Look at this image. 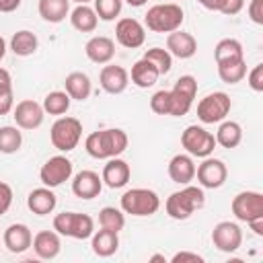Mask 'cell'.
Segmentation results:
<instances>
[{"mask_svg":"<svg viewBox=\"0 0 263 263\" xmlns=\"http://www.w3.org/2000/svg\"><path fill=\"white\" fill-rule=\"evenodd\" d=\"M127 134L119 127H111V129H101V132H92L86 136L84 140V148L88 152V156L97 158V160H105V158H113L125 152L127 148Z\"/></svg>","mask_w":263,"mask_h":263,"instance_id":"6da1fadb","label":"cell"},{"mask_svg":"<svg viewBox=\"0 0 263 263\" xmlns=\"http://www.w3.org/2000/svg\"><path fill=\"white\" fill-rule=\"evenodd\" d=\"M205 203V195L201 187L185 185L181 191H175L166 197V214L173 220H187L195 210H201Z\"/></svg>","mask_w":263,"mask_h":263,"instance_id":"7a4b0ae2","label":"cell"},{"mask_svg":"<svg viewBox=\"0 0 263 263\" xmlns=\"http://www.w3.org/2000/svg\"><path fill=\"white\" fill-rule=\"evenodd\" d=\"M183 18H185V14L179 4L164 2V4H154L152 8H148L144 23L154 33H173V31L181 29Z\"/></svg>","mask_w":263,"mask_h":263,"instance_id":"3957f363","label":"cell"},{"mask_svg":"<svg viewBox=\"0 0 263 263\" xmlns=\"http://www.w3.org/2000/svg\"><path fill=\"white\" fill-rule=\"evenodd\" d=\"M121 210L125 214H132V216H138V218H144V216H152L158 212L160 208V197L156 191L152 189H146V187H134V189H127L121 199Z\"/></svg>","mask_w":263,"mask_h":263,"instance_id":"277c9868","label":"cell"},{"mask_svg":"<svg viewBox=\"0 0 263 263\" xmlns=\"http://www.w3.org/2000/svg\"><path fill=\"white\" fill-rule=\"evenodd\" d=\"M53 230L62 236H70L76 240L90 238L95 232V220L88 214L80 212H62L53 218Z\"/></svg>","mask_w":263,"mask_h":263,"instance_id":"5b68a950","label":"cell"},{"mask_svg":"<svg viewBox=\"0 0 263 263\" xmlns=\"http://www.w3.org/2000/svg\"><path fill=\"white\" fill-rule=\"evenodd\" d=\"M82 138V123L76 117H58L49 129V140L60 152H70Z\"/></svg>","mask_w":263,"mask_h":263,"instance_id":"8992f818","label":"cell"},{"mask_svg":"<svg viewBox=\"0 0 263 263\" xmlns=\"http://www.w3.org/2000/svg\"><path fill=\"white\" fill-rule=\"evenodd\" d=\"M181 146L187 150V154L205 158L216 148V138L212 132H208L201 125H187L181 134Z\"/></svg>","mask_w":263,"mask_h":263,"instance_id":"52a82bcc","label":"cell"},{"mask_svg":"<svg viewBox=\"0 0 263 263\" xmlns=\"http://www.w3.org/2000/svg\"><path fill=\"white\" fill-rule=\"evenodd\" d=\"M230 107H232L230 97L222 90H216L205 95L197 103V117L201 123H220L230 113Z\"/></svg>","mask_w":263,"mask_h":263,"instance_id":"ba28073f","label":"cell"},{"mask_svg":"<svg viewBox=\"0 0 263 263\" xmlns=\"http://www.w3.org/2000/svg\"><path fill=\"white\" fill-rule=\"evenodd\" d=\"M195 95H197V80L189 74L181 76L175 82V86L171 88V111H168V115H173V117L187 115L191 105H193Z\"/></svg>","mask_w":263,"mask_h":263,"instance_id":"9c48e42d","label":"cell"},{"mask_svg":"<svg viewBox=\"0 0 263 263\" xmlns=\"http://www.w3.org/2000/svg\"><path fill=\"white\" fill-rule=\"evenodd\" d=\"M230 210L236 220L251 222L255 218L263 216V195L259 191H240L234 195Z\"/></svg>","mask_w":263,"mask_h":263,"instance_id":"30bf717a","label":"cell"},{"mask_svg":"<svg viewBox=\"0 0 263 263\" xmlns=\"http://www.w3.org/2000/svg\"><path fill=\"white\" fill-rule=\"evenodd\" d=\"M195 177L201 185V189H218L226 183L228 168L220 158L205 156L199 166H195Z\"/></svg>","mask_w":263,"mask_h":263,"instance_id":"8fae6325","label":"cell"},{"mask_svg":"<svg viewBox=\"0 0 263 263\" xmlns=\"http://www.w3.org/2000/svg\"><path fill=\"white\" fill-rule=\"evenodd\" d=\"M72 177V162L66 158V156H62V154H58V156H51V158H47L45 162H43V166H41V171H39V179H41V183L45 185V187H60L64 181H68Z\"/></svg>","mask_w":263,"mask_h":263,"instance_id":"7c38bea8","label":"cell"},{"mask_svg":"<svg viewBox=\"0 0 263 263\" xmlns=\"http://www.w3.org/2000/svg\"><path fill=\"white\" fill-rule=\"evenodd\" d=\"M212 242L222 253H234L242 245V230L236 222H218L212 230Z\"/></svg>","mask_w":263,"mask_h":263,"instance_id":"4fadbf2b","label":"cell"},{"mask_svg":"<svg viewBox=\"0 0 263 263\" xmlns=\"http://www.w3.org/2000/svg\"><path fill=\"white\" fill-rule=\"evenodd\" d=\"M115 39L119 45L127 47V49H136L142 47L146 41V29L138 18H119L115 25Z\"/></svg>","mask_w":263,"mask_h":263,"instance_id":"5bb4252c","label":"cell"},{"mask_svg":"<svg viewBox=\"0 0 263 263\" xmlns=\"http://www.w3.org/2000/svg\"><path fill=\"white\" fill-rule=\"evenodd\" d=\"M12 117H14L16 127H21V129H37L43 123L45 111H43V107L37 101L25 99V101H21V103L14 105Z\"/></svg>","mask_w":263,"mask_h":263,"instance_id":"9a60e30c","label":"cell"},{"mask_svg":"<svg viewBox=\"0 0 263 263\" xmlns=\"http://www.w3.org/2000/svg\"><path fill=\"white\" fill-rule=\"evenodd\" d=\"M99 82L101 88L109 95H121L127 84H129V74L123 66H115V64H107L103 66L101 74H99Z\"/></svg>","mask_w":263,"mask_h":263,"instance_id":"2e32d148","label":"cell"},{"mask_svg":"<svg viewBox=\"0 0 263 263\" xmlns=\"http://www.w3.org/2000/svg\"><path fill=\"white\" fill-rule=\"evenodd\" d=\"M129 177H132V168H129V164L123 158H119V156L107 158V164L103 166L101 179H103V183L109 189H121V187H125L127 181H129Z\"/></svg>","mask_w":263,"mask_h":263,"instance_id":"e0dca14e","label":"cell"},{"mask_svg":"<svg viewBox=\"0 0 263 263\" xmlns=\"http://www.w3.org/2000/svg\"><path fill=\"white\" fill-rule=\"evenodd\" d=\"M166 51L179 60H189L197 51V41L191 33H185L181 29L166 35Z\"/></svg>","mask_w":263,"mask_h":263,"instance_id":"ac0fdd59","label":"cell"},{"mask_svg":"<svg viewBox=\"0 0 263 263\" xmlns=\"http://www.w3.org/2000/svg\"><path fill=\"white\" fill-rule=\"evenodd\" d=\"M103 189V179L95 171H80L72 179V193L80 199H92L101 193Z\"/></svg>","mask_w":263,"mask_h":263,"instance_id":"d6986e66","label":"cell"},{"mask_svg":"<svg viewBox=\"0 0 263 263\" xmlns=\"http://www.w3.org/2000/svg\"><path fill=\"white\" fill-rule=\"evenodd\" d=\"M84 53L92 64H109L115 55V41L105 35H95L86 41Z\"/></svg>","mask_w":263,"mask_h":263,"instance_id":"ffe728a7","label":"cell"},{"mask_svg":"<svg viewBox=\"0 0 263 263\" xmlns=\"http://www.w3.org/2000/svg\"><path fill=\"white\" fill-rule=\"evenodd\" d=\"M2 240H4V247L10 251V253H25L27 249H31V242H33V234H31V228L27 224H10L4 234H2Z\"/></svg>","mask_w":263,"mask_h":263,"instance_id":"44dd1931","label":"cell"},{"mask_svg":"<svg viewBox=\"0 0 263 263\" xmlns=\"http://www.w3.org/2000/svg\"><path fill=\"white\" fill-rule=\"evenodd\" d=\"M35 255L39 259H55L62 251V242H60V234L55 230H41L33 236V242H31Z\"/></svg>","mask_w":263,"mask_h":263,"instance_id":"7402d4cb","label":"cell"},{"mask_svg":"<svg viewBox=\"0 0 263 263\" xmlns=\"http://www.w3.org/2000/svg\"><path fill=\"white\" fill-rule=\"evenodd\" d=\"M168 177L179 185H189L195 179V162L191 154H175L168 160Z\"/></svg>","mask_w":263,"mask_h":263,"instance_id":"603a6c76","label":"cell"},{"mask_svg":"<svg viewBox=\"0 0 263 263\" xmlns=\"http://www.w3.org/2000/svg\"><path fill=\"white\" fill-rule=\"evenodd\" d=\"M55 205H58V197H55V193L51 191V187H45V185L33 189V191L29 193V197H27V208H29L33 214H37V216L51 214V212L55 210Z\"/></svg>","mask_w":263,"mask_h":263,"instance_id":"cb8c5ba5","label":"cell"},{"mask_svg":"<svg viewBox=\"0 0 263 263\" xmlns=\"http://www.w3.org/2000/svg\"><path fill=\"white\" fill-rule=\"evenodd\" d=\"M64 88L70 99L74 101H86L92 92V82L84 72H70L64 80Z\"/></svg>","mask_w":263,"mask_h":263,"instance_id":"d4e9b609","label":"cell"},{"mask_svg":"<svg viewBox=\"0 0 263 263\" xmlns=\"http://www.w3.org/2000/svg\"><path fill=\"white\" fill-rule=\"evenodd\" d=\"M119 232H113V230H107V228H101L97 232H92V253L97 257H111L117 253L119 249Z\"/></svg>","mask_w":263,"mask_h":263,"instance_id":"484cf974","label":"cell"},{"mask_svg":"<svg viewBox=\"0 0 263 263\" xmlns=\"http://www.w3.org/2000/svg\"><path fill=\"white\" fill-rule=\"evenodd\" d=\"M68 16H70L72 27L80 33H92L99 25V16H97L95 8H90L88 4H76V8Z\"/></svg>","mask_w":263,"mask_h":263,"instance_id":"4316f807","label":"cell"},{"mask_svg":"<svg viewBox=\"0 0 263 263\" xmlns=\"http://www.w3.org/2000/svg\"><path fill=\"white\" fill-rule=\"evenodd\" d=\"M37 10L43 21L58 25L70 14V0H39Z\"/></svg>","mask_w":263,"mask_h":263,"instance_id":"83f0119b","label":"cell"},{"mask_svg":"<svg viewBox=\"0 0 263 263\" xmlns=\"http://www.w3.org/2000/svg\"><path fill=\"white\" fill-rule=\"evenodd\" d=\"M39 47V39L33 31L29 29H21L12 35L10 39V49L14 55H21V58H27V55H33Z\"/></svg>","mask_w":263,"mask_h":263,"instance_id":"f1b7e54d","label":"cell"},{"mask_svg":"<svg viewBox=\"0 0 263 263\" xmlns=\"http://www.w3.org/2000/svg\"><path fill=\"white\" fill-rule=\"evenodd\" d=\"M158 70L148 62V60H138L134 66H132V82L138 86V88H150L156 84L158 80Z\"/></svg>","mask_w":263,"mask_h":263,"instance_id":"f546056e","label":"cell"},{"mask_svg":"<svg viewBox=\"0 0 263 263\" xmlns=\"http://www.w3.org/2000/svg\"><path fill=\"white\" fill-rule=\"evenodd\" d=\"M214 58H216V64H222V62H236V60H245V51H242V45L238 39H232V37H226V39H220L214 47Z\"/></svg>","mask_w":263,"mask_h":263,"instance_id":"4dcf8cb0","label":"cell"},{"mask_svg":"<svg viewBox=\"0 0 263 263\" xmlns=\"http://www.w3.org/2000/svg\"><path fill=\"white\" fill-rule=\"evenodd\" d=\"M214 138L222 148H236L242 142V127L236 121H220Z\"/></svg>","mask_w":263,"mask_h":263,"instance_id":"1f68e13d","label":"cell"},{"mask_svg":"<svg viewBox=\"0 0 263 263\" xmlns=\"http://www.w3.org/2000/svg\"><path fill=\"white\" fill-rule=\"evenodd\" d=\"M218 66V76L222 82L226 84H236L247 76V62L245 60H236V62H222L216 64Z\"/></svg>","mask_w":263,"mask_h":263,"instance_id":"d6a6232c","label":"cell"},{"mask_svg":"<svg viewBox=\"0 0 263 263\" xmlns=\"http://www.w3.org/2000/svg\"><path fill=\"white\" fill-rule=\"evenodd\" d=\"M70 97L66 90H51L49 95H45L43 99V111L49 115H64L70 109Z\"/></svg>","mask_w":263,"mask_h":263,"instance_id":"836d02e7","label":"cell"},{"mask_svg":"<svg viewBox=\"0 0 263 263\" xmlns=\"http://www.w3.org/2000/svg\"><path fill=\"white\" fill-rule=\"evenodd\" d=\"M99 224H101V228L119 232L125 226V212L119 208H113V205H105L99 212Z\"/></svg>","mask_w":263,"mask_h":263,"instance_id":"e575fe53","label":"cell"},{"mask_svg":"<svg viewBox=\"0 0 263 263\" xmlns=\"http://www.w3.org/2000/svg\"><path fill=\"white\" fill-rule=\"evenodd\" d=\"M23 144V134L14 125L0 127V152L2 154H14Z\"/></svg>","mask_w":263,"mask_h":263,"instance_id":"d590c367","label":"cell"},{"mask_svg":"<svg viewBox=\"0 0 263 263\" xmlns=\"http://www.w3.org/2000/svg\"><path fill=\"white\" fill-rule=\"evenodd\" d=\"M144 60H148L156 70L158 74H168L171 68H173V55L164 49V47H152V49H146L144 53Z\"/></svg>","mask_w":263,"mask_h":263,"instance_id":"8d00e7d4","label":"cell"},{"mask_svg":"<svg viewBox=\"0 0 263 263\" xmlns=\"http://www.w3.org/2000/svg\"><path fill=\"white\" fill-rule=\"evenodd\" d=\"M92 2H95V12L101 21H115L123 6V0H92Z\"/></svg>","mask_w":263,"mask_h":263,"instance_id":"74e56055","label":"cell"},{"mask_svg":"<svg viewBox=\"0 0 263 263\" xmlns=\"http://www.w3.org/2000/svg\"><path fill=\"white\" fill-rule=\"evenodd\" d=\"M150 109L156 113V115H168L171 111V90H156L152 97H150Z\"/></svg>","mask_w":263,"mask_h":263,"instance_id":"f35d334b","label":"cell"},{"mask_svg":"<svg viewBox=\"0 0 263 263\" xmlns=\"http://www.w3.org/2000/svg\"><path fill=\"white\" fill-rule=\"evenodd\" d=\"M14 109V92H12V84L0 86V115H6Z\"/></svg>","mask_w":263,"mask_h":263,"instance_id":"ab89813d","label":"cell"},{"mask_svg":"<svg viewBox=\"0 0 263 263\" xmlns=\"http://www.w3.org/2000/svg\"><path fill=\"white\" fill-rule=\"evenodd\" d=\"M245 0H216V10L226 14V16H234L242 10Z\"/></svg>","mask_w":263,"mask_h":263,"instance_id":"60d3db41","label":"cell"},{"mask_svg":"<svg viewBox=\"0 0 263 263\" xmlns=\"http://www.w3.org/2000/svg\"><path fill=\"white\" fill-rule=\"evenodd\" d=\"M249 86L255 92H263V64L253 66V70L249 72Z\"/></svg>","mask_w":263,"mask_h":263,"instance_id":"b9f144b4","label":"cell"},{"mask_svg":"<svg viewBox=\"0 0 263 263\" xmlns=\"http://www.w3.org/2000/svg\"><path fill=\"white\" fill-rule=\"evenodd\" d=\"M12 205V187L4 181H0V216L6 214Z\"/></svg>","mask_w":263,"mask_h":263,"instance_id":"7bdbcfd3","label":"cell"},{"mask_svg":"<svg viewBox=\"0 0 263 263\" xmlns=\"http://www.w3.org/2000/svg\"><path fill=\"white\" fill-rule=\"evenodd\" d=\"M247 12L255 25H263V0H251Z\"/></svg>","mask_w":263,"mask_h":263,"instance_id":"ee69618b","label":"cell"},{"mask_svg":"<svg viewBox=\"0 0 263 263\" xmlns=\"http://www.w3.org/2000/svg\"><path fill=\"white\" fill-rule=\"evenodd\" d=\"M173 263H185V261H191V263H203V257L197 255V253H191V251H179L171 257Z\"/></svg>","mask_w":263,"mask_h":263,"instance_id":"f6af8a7d","label":"cell"},{"mask_svg":"<svg viewBox=\"0 0 263 263\" xmlns=\"http://www.w3.org/2000/svg\"><path fill=\"white\" fill-rule=\"evenodd\" d=\"M23 0H0V12H14Z\"/></svg>","mask_w":263,"mask_h":263,"instance_id":"bcb514c9","label":"cell"},{"mask_svg":"<svg viewBox=\"0 0 263 263\" xmlns=\"http://www.w3.org/2000/svg\"><path fill=\"white\" fill-rule=\"evenodd\" d=\"M249 226H251V230L257 234V236H263V216L261 218H255V220H251V222H247Z\"/></svg>","mask_w":263,"mask_h":263,"instance_id":"7dc6e473","label":"cell"},{"mask_svg":"<svg viewBox=\"0 0 263 263\" xmlns=\"http://www.w3.org/2000/svg\"><path fill=\"white\" fill-rule=\"evenodd\" d=\"M6 84H12V80H10V72L4 70V68H0V86H6Z\"/></svg>","mask_w":263,"mask_h":263,"instance_id":"c3c4849f","label":"cell"},{"mask_svg":"<svg viewBox=\"0 0 263 263\" xmlns=\"http://www.w3.org/2000/svg\"><path fill=\"white\" fill-rule=\"evenodd\" d=\"M203 8H208V10H216V0H197Z\"/></svg>","mask_w":263,"mask_h":263,"instance_id":"681fc988","label":"cell"},{"mask_svg":"<svg viewBox=\"0 0 263 263\" xmlns=\"http://www.w3.org/2000/svg\"><path fill=\"white\" fill-rule=\"evenodd\" d=\"M129 6H134V8H140V6H144L148 0H125Z\"/></svg>","mask_w":263,"mask_h":263,"instance_id":"f907efd6","label":"cell"},{"mask_svg":"<svg viewBox=\"0 0 263 263\" xmlns=\"http://www.w3.org/2000/svg\"><path fill=\"white\" fill-rule=\"evenodd\" d=\"M6 55V41H4V37L0 35V60Z\"/></svg>","mask_w":263,"mask_h":263,"instance_id":"816d5d0a","label":"cell"},{"mask_svg":"<svg viewBox=\"0 0 263 263\" xmlns=\"http://www.w3.org/2000/svg\"><path fill=\"white\" fill-rule=\"evenodd\" d=\"M150 261H162V263H166L164 255H152V257H150Z\"/></svg>","mask_w":263,"mask_h":263,"instance_id":"f5cc1de1","label":"cell"},{"mask_svg":"<svg viewBox=\"0 0 263 263\" xmlns=\"http://www.w3.org/2000/svg\"><path fill=\"white\" fill-rule=\"evenodd\" d=\"M72 2H76V4H88V2H92V0H72Z\"/></svg>","mask_w":263,"mask_h":263,"instance_id":"db71d44e","label":"cell"}]
</instances>
